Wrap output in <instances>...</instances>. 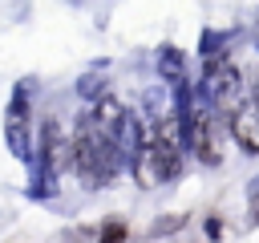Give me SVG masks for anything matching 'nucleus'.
<instances>
[{
    "mask_svg": "<svg viewBox=\"0 0 259 243\" xmlns=\"http://www.w3.org/2000/svg\"><path fill=\"white\" fill-rule=\"evenodd\" d=\"M69 150H73V166H77V174L85 182H97L101 186V182H109L117 174V146H113V138L97 134L89 122L73 130Z\"/></svg>",
    "mask_w": 259,
    "mask_h": 243,
    "instance_id": "obj_1",
    "label": "nucleus"
},
{
    "mask_svg": "<svg viewBox=\"0 0 259 243\" xmlns=\"http://www.w3.org/2000/svg\"><path fill=\"white\" fill-rule=\"evenodd\" d=\"M206 89H210V101H214L223 113H231V109L243 101V73H239V65H235L231 57L206 61Z\"/></svg>",
    "mask_w": 259,
    "mask_h": 243,
    "instance_id": "obj_2",
    "label": "nucleus"
},
{
    "mask_svg": "<svg viewBox=\"0 0 259 243\" xmlns=\"http://www.w3.org/2000/svg\"><path fill=\"white\" fill-rule=\"evenodd\" d=\"M142 182H170L182 174V158L178 146H162V142H146L142 146V162H138Z\"/></svg>",
    "mask_w": 259,
    "mask_h": 243,
    "instance_id": "obj_3",
    "label": "nucleus"
},
{
    "mask_svg": "<svg viewBox=\"0 0 259 243\" xmlns=\"http://www.w3.org/2000/svg\"><path fill=\"white\" fill-rule=\"evenodd\" d=\"M190 142H194V154H198L202 162H210V166L223 162V150H219V122H214L206 109L194 113V122H190Z\"/></svg>",
    "mask_w": 259,
    "mask_h": 243,
    "instance_id": "obj_4",
    "label": "nucleus"
},
{
    "mask_svg": "<svg viewBox=\"0 0 259 243\" xmlns=\"http://www.w3.org/2000/svg\"><path fill=\"white\" fill-rule=\"evenodd\" d=\"M227 117H231V134H235V142H239L243 150L259 154V109H255V105L243 97V101H239V105H235Z\"/></svg>",
    "mask_w": 259,
    "mask_h": 243,
    "instance_id": "obj_5",
    "label": "nucleus"
},
{
    "mask_svg": "<svg viewBox=\"0 0 259 243\" xmlns=\"http://www.w3.org/2000/svg\"><path fill=\"white\" fill-rule=\"evenodd\" d=\"M121 122H125V113H121V105H117L113 97H101V101L93 105V113H89V126H93L97 134H105V138H113Z\"/></svg>",
    "mask_w": 259,
    "mask_h": 243,
    "instance_id": "obj_6",
    "label": "nucleus"
},
{
    "mask_svg": "<svg viewBox=\"0 0 259 243\" xmlns=\"http://www.w3.org/2000/svg\"><path fill=\"white\" fill-rule=\"evenodd\" d=\"M45 162H49L53 170H65V166L73 162L69 138H65V134H61V126H53V122H49V130H45Z\"/></svg>",
    "mask_w": 259,
    "mask_h": 243,
    "instance_id": "obj_7",
    "label": "nucleus"
},
{
    "mask_svg": "<svg viewBox=\"0 0 259 243\" xmlns=\"http://www.w3.org/2000/svg\"><path fill=\"white\" fill-rule=\"evenodd\" d=\"M8 134H12V142H16V146L24 142V101H16V105H12V113H8Z\"/></svg>",
    "mask_w": 259,
    "mask_h": 243,
    "instance_id": "obj_8",
    "label": "nucleus"
},
{
    "mask_svg": "<svg viewBox=\"0 0 259 243\" xmlns=\"http://www.w3.org/2000/svg\"><path fill=\"white\" fill-rule=\"evenodd\" d=\"M125 239V227H105L101 231V243H121Z\"/></svg>",
    "mask_w": 259,
    "mask_h": 243,
    "instance_id": "obj_9",
    "label": "nucleus"
},
{
    "mask_svg": "<svg viewBox=\"0 0 259 243\" xmlns=\"http://www.w3.org/2000/svg\"><path fill=\"white\" fill-rule=\"evenodd\" d=\"M247 101H251V105H255V109H259V81H255V89H251V93H247Z\"/></svg>",
    "mask_w": 259,
    "mask_h": 243,
    "instance_id": "obj_10",
    "label": "nucleus"
}]
</instances>
